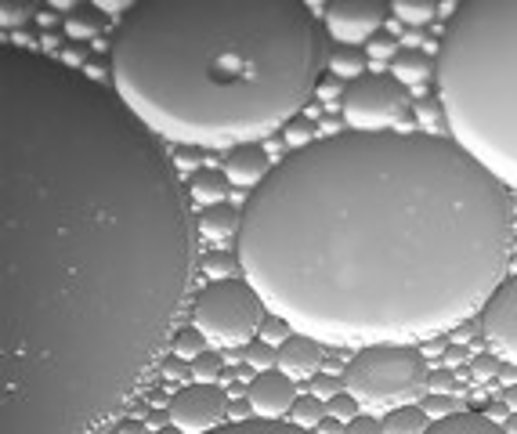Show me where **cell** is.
Wrapping results in <instances>:
<instances>
[{
    "label": "cell",
    "mask_w": 517,
    "mask_h": 434,
    "mask_svg": "<svg viewBox=\"0 0 517 434\" xmlns=\"http://www.w3.org/2000/svg\"><path fill=\"white\" fill-rule=\"evenodd\" d=\"M196 221L160 138L33 51L0 55V434H105L174 344Z\"/></svg>",
    "instance_id": "cell-1"
},
{
    "label": "cell",
    "mask_w": 517,
    "mask_h": 434,
    "mask_svg": "<svg viewBox=\"0 0 517 434\" xmlns=\"http://www.w3.org/2000/svg\"><path fill=\"white\" fill-rule=\"evenodd\" d=\"M235 257L322 348L427 344L507 283L514 196L442 134H329L246 199Z\"/></svg>",
    "instance_id": "cell-2"
},
{
    "label": "cell",
    "mask_w": 517,
    "mask_h": 434,
    "mask_svg": "<svg viewBox=\"0 0 517 434\" xmlns=\"http://www.w3.org/2000/svg\"><path fill=\"white\" fill-rule=\"evenodd\" d=\"M329 66L304 0H145L113 37V95L156 138L254 145L308 109Z\"/></svg>",
    "instance_id": "cell-3"
},
{
    "label": "cell",
    "mask_w": 517,
    "mask_h": 434,
    "mask_svg": "<svg viewBox=\"0 0 517 434\" xmlns=\"http://www.w3.org/2000/svg\"><path fill=\"white\" fill-rule=\"evenodd\" d=\"M434 84L452 142L517 192V0L452 8Z\"/></svg>",
    "instance_id": "cell-4"
},
{
    "label": "cell",
    "mask_w": 517,
    "mask_h": 434,
    "mask_svg": "<svg viewBox=\"0 0 517 434\" xmlns=\"http://www.w3.org/2000/svg\"><path fill=\"white\" fill-rule=\"evenodd\" d=\"M427 359L413 344H373L358 348L344 369V387L362 413H395L416 406L427 391Z\"/></svg>",
    "instance_id": "cell-5"
},
{
    "label": "cell",
    "mask_w": 517,
    "mask_h": 434,
    "mask_svg": "<svg viewBox=\"0 0 517 434\" xmlns=\"http://www.w3.org/2000/svg\"><path fill=\"white\" fill-rule=\"evenodd\" d=\"M268 308L246 279H214L192 301V326L217 348H246L261 333Z\"/></svg>",
    "instance_id": "cell-6"
},
{
    "label": "cell",
    "mask_w": 517,
    "mask_h": 434,
    "mask_svg": "<svg viewBox=\"0 0 517 434\" xmlns=\"http://www.w3.org/2000/svg\"><path fill=\"white\" fill-rule=\"evenodd\" d=\"M409 113V98L395 76L366 73L362 80L344 91V120L351 131L362 134H384L395 131Z\"/></svg>",
    "instance_id": "cell-7"
},
{
    "label": "cell",
    "mask_w": 517,
    "mask_h": 434,
    "mask_svg": "<svg viewBox=\"0 0 517 434\" xmlns=\"http://www.w3.org/2000/svg\"><path fill=\"white\" fill-rule=\"evenodd\" d=\"M232 398L221 384H185L170 395V424L181 434H210L225 427Z\"/></svg>",
    "instance_id": "cell-8"
},
{
    "label": "cell",
    "mask_w": 517,
    "mask_h": 434,
    "mask_svg": "<svg viewBox=\"0 0 517 434\" xmlns=\"http://www.w3.org/2000/svg\"><path fill=\"white\" fill-rule=\"evenodd\" d=\"M481 337L499 359L517 366V275H507V283L492 293V301L481 312Z\"/></svg>",
    "instance_id": "cell-9"
},
{
    "label": "cell",
    "mask_w": 517,
    "mask_h": 434,
    "mask_svg": "<svg viewBox=\"0 0 517 434\" xmlns=\"http://www.w3.org/2000/svg\"><path fill=\"white\" fill-rule=\"evenodd\" d=\"M387 11L380 0H337L326 8V29L340 44H362L373 40L376 29H384Z\"/></svg>",
    "instance_id": "cell-10"
},
{
    "label": "cell",
    "mask_w": 517,
    "mask_h": 434,
    "mask_svg": "<svg viewBox=\"0 0 517 434\" xmlns=\"http://www.w3.org/2000/svg\"><path fill=\"white\" fill-rule=\"evenodd\" d=\"M246 402L254 409L257 420H279L293 409L297 402V380H290L279 369H268V373H257L250 384H246Z\"/></svg>",
    "instance_id": "cell-11"
},
{
    "label": "cell",
    "mask_w": 517,
    "mask_h": 434,
    "mask_svg": "<svg viewBox=\"0 0 517 434\" xmlns=\"http://www.w3.org/2000/svg\"><path fill=\"white\" fill-rule=\"evenodd\" d=\"M272 170L275 167H272V160H268V149L257 142L228 149L225 163H221V174H225L228 185H235V189H257Z\"/></svg>",
    "instance_id": "cell-12"
},
{
    "label": "cell",
    "mask_w": 517,
    "mask_h": 434,
    "mask_svg": "<svg viewBox=\"0 0 517 434\" xmlns=\"http://www.w3.org/2000/svg\"><path fill=\"white\" fill-rule=\"evenodd\" d=\"M322 369V344L319 340L293 333L286 344L279 348V373H286L290 380H315Z\"/></svg>",
    "instance_id": "cell-13"
},
{
    "label": "cell",
    "mask_w": 517,
    "mask_h": 434,
    "mask_svg": "<svg viewBox=\"0 0 517 434\" xmlns=\"http://www.w3.org/2000/svg\"><path fill=\"white\" fill-rule=\"evenodd\" d=\"M239 225H243V210H235L232 203H217V207L199 210V236L210 239V243L239 236Z\"/></svg>",
    "instance_id": "cell-14"
},
{
    "label": "cell",
    "mask_w": 517,
    "mask_h": 434,
    "mask_svg": "<svg viewBox=\"0 0 517 434\" xmlns=\"http://www.w3.org/2000/svg\"><path fill=\"white\" fill-rule=\"evenodd\" d=\"M391 76H395L402 87H413V91H423V84L434 76L431 58L423 51H402V55L391 62Z\"/></svg>",
    "instance_id": "cell-15"
},
{
    "label": "cell",
    "mask_w": 517,
    "mask_h": 434,
    "mask_svg": "<svg viewBox=\"0 0 517 434\" xmlns=\"http://www.w3.org/2000/svg\"><path fill=\"white\" fill-rule=\"evenodd\" d=\"M188 199H192V203H203V210L217 207V203H225V199H228V178L221 174V170L203 167L196 178L188 181Z\"/></svg>",
    "instance_id": "cell-16"
},
{
    "label": "cell",
    "mask_w": 517,
    "mask_h": 434,
    "mask_svg": "<svg viewBox=\"0 0 517 434\" xmlns=\"http://www.w3.org/2000/svg\"><path fill=\"white\" fill-rule=\"evenodd\" d=\"M427 434H507L499 424H492L485 413H452L445 420H434Z\"/></svg>",
    "instance_id": "cell-17"
},
{
    "label": "cell",
    "mask_w": 517,
    "mask_h": 434,
    "mask_svg": "<svg viewBox=\"0 0 517 434\" xmlns=\"http://www.w3.org/2000/svg\"><path fill=\"white\" fill-rule=\"evenodd\" d=\"M105 29V8L102 4H84V8H76L73 15L66 19V33L73 40H91L98 37Z\"/></svg>",
    "instance_id": "cell-18"
},
{
    "label": "cell",
    "mask_w": 517,
    "mask_h": 434,
    "mask_svg": "<svg viewBox=\"0 0 517 434\" xmlns=\"http://www.w3.org/2000/svg\"><path fill=\"white\" fill-rule=\"evenodd\" d=\"M431 431V416L423 406H402L384 416V434H427Z\"/></svg>",
    "instance_id": "cell-19"
},
{
    "label": "cell",
    "mask_w": 517,
    "mask_h": 434,
    "mask_svg": "<svg viewBox=\"0 0 517 434\" xmlns=\"http://www.w3.org/2000/svg\"><path fill=\"white\" fill-rule=\"evenodd\" d=\"M210 434H319V431H304V427L297 424H279V420H239V424H225V427H217V431Z\"/></svg>",
    "instance_id": "cell-20"
},
{
    "label": "cell",
    "mask_w": 517,
    "mask_h": 434,
    "mask_svg": "<svg viewBox=\"0 0 517 434\" xmlns=\"http://www.w3.org/2000/svg\"><path fill=\"white\" fill-rule=\"evenodd\" d=\"M329 416V409H326V402L322 398H315V395H301L297 402H293V409H290V424H297V427H304V431H319V424Z\"/></svg>",
    "instance_id": "cell-21"
},
{
    "label": "cell",
    "mask_w": 517,
    "mask_h": 434,
    "mask_svg": "<svg viewBox=\"0 0 517 434\" xmlns=\"http://www.w3.org/2000/svg\"><path fill=\"white\" fill-rule=\"evenodd\" d=\"M391 15L402 19L409 29H420L427 26V22H434L438 8H434L431 0H395V4H391Z\"/></svg>",
    "instance_id": "cell-22"
},
{
    "label": "cell",
    "mask_w": 517,
    "mask_h": 434,
    "mask_svg": "<svg viewBox=\"0 0 517 434\" xmlns=\"http://www.w3.org/2000/svg\"><path fill=\"white\" fill-rule=\"evenodd\" d=\"M329 73L337 76V80H351V84H355V80L366 76V55L355 48L337 51V55H329Z\"/></svg>",
    "instance_id": "cell-23"
},
{
    "label": "cell",
    "mask_w": 517,
    "mask_h": 434,
    "mask_svg": "<svg viewBox=\"0 0 517 434\" xmlns=\"http://www.w3.org/2000/svg\"><path fill=\"white\" fill-rule=\"evenodd\" d=\"M207 344H210V340L203 337L196 326H185V330L174 333V344H170V351H174L178 359H185V362H196L199 355L207 351Z\"/></svg>",
    "instance_id": "cell-24"
},
{
    "label": "cell",
    "mask_w": 517,
    "mask_h": 434,
    "mask_svg": "<svg viewBox=\"0 0 517 434\" xmlns=\"http://www.w3.org/2000/svg\"><path fill=\"white\" fill-rule=\"evenodd\" d=\"M243 359L254 373H268V369H279V348L264 344V340H254V344L243 348Z\"/></svg>",
    "instance_id": "cell-25"
},
{
    "label": "cell",
    "mask_w": 517,
    "mask_h": 434,
    "mask_svg": "<svg viewBox=\"0 0 517 434\" xmlns=\"http://www.w3.org/2000/svg\"><path fill=\"white\" fill-rule=\"evenodd\" d=\"M282 138H286V145H290L293 152H301L319 142V138H315V123H311L308 116H297L293 123H286V127H282Z\"/></svg>",
    "instance_id": "cell-26"
},
{
    "label": "cell",
    "mask_w": 517,
    "mask_h": 434,
    "mask_svg": "<svg viewBox=\"0 0 517 434\" xmlns=\"http://www.w3.org/2000/svg\"><path fill=\"white\" fill-rule=\"evenodd\" d=\"M225 373V355L221 351H203L196 362H192V377L199 384H217V377Z\"/></svg>",
    "instance_id": "cell-27"
},
{
    "label": "cell",
    "mask_w": 517,
    "mask_h": 434,
    "mask_svg": "<svg viewBox=\"0 0 517 434\" xmlns=\"http://www.w3.org/2000/svg\"><path fill=\"white\" fill-rule=\"evenodd\" d=\"M499 369H503V359H499L496 351H481V355H474L470 359V380H478V384H489V380L499 377Z\"/></svg>",
    "instance_id": "cell-28"
},
{
    "label": "cell",
    "mask_w": 517,
    "mask_h": 434,
    "mask_svg": "<svg viewBox=\"0 0 517 434\" xmlns=\"http://www.w3.org/2000/svg\"><path fill=\"white\" fill-rule=\"evenodd\" d=\"M235 265H239V257L225 254V250H210V254L199 261V268L210 275V283H214V279H232V268Z\"/></svg>",
    "instance_id": "cell-29"
},
{
    "label": "cell",
    "mask_w": 517,
    "mask_h": 434,
    "mask_svg": "<svg viewBox=\"0 0 517 434\" xmlns=\"http://www.w3.org/2000/svg\"><path fill=\"white\" fill-rule=\"evenodd\" d=\"M463 402L456 395H427V402H423V413L431 416V420H445V416L452 413H463Z\"/></svg>",
    "instance_id": "cell-30"
},
{
    "label": "cell",
    "mask_w": 517,
    "mask_h": 434,
    "mask_svg": "<svg viewBox=\"0 0 517 434\" xmlns=\"http://www.w3.org/2000/svg\"><path fill=\"white\" fill-rule=\"evenodd\" d=\"M257 337H261L264 344H272V348H282V344H286V340L293 337V330H290V322H282L279 315H268Z\"/></svg>",
    "instance_id": "cell-31"
},
{
    "label": "cell",
    "mask_w": 517,
    "mask_h": 434,
    "mask_svg": "<svg viewBox=\"0 0 517 434\" xmlns=\"http://www.w3.org/2000/svg\"><path fill=\"white\" fill-rule=\"evenodd\" d=\"M37 15V4H11V0H4L0 4V22H4V29H15V26H22V22H29Z\"/></svg>",
    "instance_id": "cell-32"
},
{
    "label": "cell",
    "mask_w": 517,
    "mask_h": 434,
    "mask_svg": "<svg viewBox=\"0 0 517 434\" xmlns=\"http://www.w3.org/2000/svg\"><path fill=\"white\" fill-rule=\"evenodd\" d=\"M344 391H348V387H344V377H333V373H319V377L311 380V395L322 398V402L344 395Z\"/></svg>",
    "instance_id": "cell-33"
},
{
    "label": "cell",
    "mask_w": 517,
    "mask_h": 434,
    "mask_svg": "<svg viewBox=\"0 0 517 434\" xmlns=\"http://www.w3.org/2000/svg\"><path fill=\"white\" fill-rule=\"evenodd\" d=\"M427 391H431V395H456V391H460V380H456L452 369H431Z\"/></svg>",
    "instance_id": "cell-34"
},
{
    "label": "cell",
    "mask_w": 517,
    "mask_h": 434,
    "mask_svg": "<svg viewBox=\"0 0 517 434\" xmlns=\"http://www.w3.org/2000/svg\"><path fill=\"white\" fill-rule=\"evenodd\" d=\"M326 409H329V416H337L340 424H351V420H355V416L362 413V406H358V402L348 395V391H344V395H337V398H329Z\"/></svg>",
    "instance_id": "cell-35"
},
{
    "label": "cell",
    "mask_w": 517,
    "mask_h": 434,
    "mask_svg": "<svg viewBox=\"0 0 517 434\" xmlns=\"http://www.w3.org/2000/svg\"><path fill=\"white\" fill-rule=\"evenodd\" d=\"M174 167H178V174H192V178H196L199 170H203V156H199V149H192V145H178V149H174Z\"/></svg>",
    "instance_id": "cell-36"
},
{
    "label": "cell",
    "mask_w": 517,
    "mask_h": 434,
    "mask_svg": "<svg viewBox=\"0 0 517 434\" xmlns=\"http://www.w3.org/2000/svg\"><path fill=\"white\" fill-rule=\"evenodd\" d=\"M366 58H373V62H395L398 58V48L391 37H373L366 48Z\"/></svg>",
    "instance_id": "cell-37"
},
{
    "label": "cell",
    "mask_w": 517,
    "mask_h": 434,
    "mask_svg": "<svg viewBox=\"0 0 517 434\" xmlns=\"http://www.w3.org/2000/svg\"><path fill=\"white\" fill-rule=\"evenodd\" d=\"M344 434H384V420H376L373 413H358L351 424H344Z\"/></svg>",
    "instance_id": "cell-38"
},
{
    "label": "cell",
    "mask_w": 517,
    "mask_h": 434,
    "mask_svg": "<svg viewBox=\"0 0 517 434\" xmlns=\"http://www.w3.org/2000/svg\"><path fill=\"white\" fill-rule=\"evenodd\" d=\"M315 95L322 98V102H344V87H340V80L337 76H326V80H319V91H315Z\"/></svg>",
    "instance_id": "cell-39"
},
{
    "label": "cell",
    "mask_w": 517,
    "mask_h": 434,
    "mask_svg": "<svg viewBox=\"0 0 517 434\" xmlns=\"http://www.w3.org/2000/svg\"><path fill=\"white\" fill-rule=\"evenodd\" d=\"M163 377H170V380H185V377H192V369H188V362L185 359H178V355H174V359H167L163 362Z\"/></svg>",
    "instance_id": "cell-40"
},
{
    "label": "cell",
    "mask_w": 517,
    "mask_h": 434,
    "mask_svg": "<svg viewBox=\"0 0 517 434\" xmlns=\"http://www.w3.org/2000/svg\"><path fill=\"white\" fill-rule=\"evenodd\" d=\"M438 113H442V105H434V102H420V105H416V120H420L423 127H431V123L438 120Z\"/></svg>",
    "instance_id": "cell-41"
},
{
    "label": "cell",
    "mask_w": 517,
    "mask_h": 434,
    "mask_svg": "<svg viewBox=\"0 0 517 434\" xmlns=\"http://www.w3.org/2000/svg\"><path fill=\"white\" fill-rule=\"evenodd\" d=\"M250 413H254V409H250V402H246V398H239V402H232V406H228V420H235V424H239V420H250Z\"/></svg>",
    "instance_id": "cell-42"
},
{
    "label": "cell",
    "mask_w": 517,
    "mask_h": 434,
    "mask_svg": "<svg viewBox=\"0 0 517 434\" xmlns=\"http://www.w3.org/2000/svg\"><path fill=\"white\" fill-rule=\"evenodd\" d=\"M485 416H489L492 424L503 427V424H507V420H510V406H507V402H503V398H499L496 406H489V413H485Z\"/></svg>",
    "instance_id": "cell-43"
},
{
    "label": "cell",
    "mask_w": 517,
    "mask_h": 434,
    "mask_svg": "<svg viewBox=\"0 0 517 434\" xmlns=\"http://www.w3.org/2000/svg\"><path fill=\"white\" fill-rule=\"evenodd\" d=\"M145 424L156 427V431H160V427H167L170 424V409H152V413L145 416Z\"/></svg>",
    "instance_id": "cell-44"
},
{
    "label": "cell",
    "mask_w": 517,
    "mask_h": 434,
    "mask_svg": "<svg viewBox=\"0 0 517 434\" xmlns=\"http://www.w3.org/2000/svg\"><path fill=\"white\" fill-rule=\"evenodd\" d=\"M319 434H344V424H340L337 416H326L319 424Z\"/></svg>",
    "instance_id": "cell-45"
},
{
    "label": "cell",
    "mask_w": 517,
    "mask_h": 434,
    "mask_svg": "<svg viewBox=\"0 0 517 434\" xmlns=\"http://www.w3.org/2000/svg\"><path fill=\"white\" fill-rule=\"evenodd\" d=\"M120 434H145V420H120Z\"/></svg>",
    "instance_id": "cell-46"
},
{
    "label": "cell",
    "mask_w": 517,
    "mask_h": 434,
    "mask_svg": "<svg viewBox=\"0 0 517 434\" xmlns=\"http://www.w3.org/2000/svg\"><path fill=\"white\" fill-rule=\"evenodd\" d=\"M499 380H503V384H517V366H510V362H503V369H499Z\"/></svg>",
    "instance_id": "cell-47"
},
{
    "label": "cell",
    "mask_w": 517,
    "mask_h": 434,
    "mask_svg": "<svg viewBox=\"0 0 517 434\" xmlns=\"http://www.w3.org/2000/svg\"><path fill=\"white\" fill-rule=\"evenodd\" d=\"M503 402L510 406V413H517V384L503 387Z\"/></svg>",
    "instance_id": "cell-48"
},
{
    "label": "cell",
    "mask_w": 517,
    "mask_h": 434,
    "mask_svg": "<svg viewBox=\"0 0 517 434\" xmlns=\"http://www.w3.org/2000/svg\"><path fill=\"white\" fill-rule=\"evenodd\" d=\"M445 362H449V366H460V362H463V348H449V351H445Z\"/></svg>",
    "instance_id": "cell-49"
},
{
    "label": "cell",
    "mask_w": 517,
    "mask_h": 434,
    "mask_svg": "<svg viewBox=\"0 0 517 434\" xmlns=\"http://www.w3.org/2000/svg\"><path fill=\"white\" fill-rule=\"evenodd\" d=\"M503 431H507V434H517V413H510V420L503 424Z\"/></svg>",
    "instance_id": "cell-50"
},
{
    "label": "cell",
    "mask_w": 517,
    "mask_h": 434,
    "mask_svg": "<svg viewBox=\"0 0 517 434\" xmlns=\"http://www.w3.org/2000/svg\"><path fill=\"white\" fill-rule=\"evenodd\" d=\"M156 434H181V431H178V427H174V424H167V427H160V431H156Z\"/></svg>",
    "instance_id": "cell-51"
},
{
    "label": "cell",
    "mask_w": 517,
    "mask_h": 434,
    "mask_svg": "<svg viewBox=\"0 0 517 434\" xmlns=\"http://www.w3.org/2000/svg\"><path fill=\"white\" fill-rule=\"evenodd\" d=\"M510 196H514V217H517V192H510Z\"/></svg>",
    "instance_id": "cell-52"
}]
</instances>
